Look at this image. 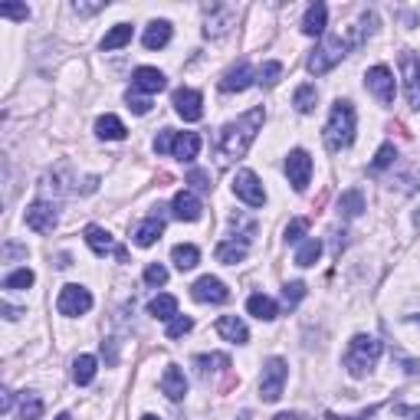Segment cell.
Masks as SVG:
<instances>
[{"label": "cell", "mask_w": 420, "mask_h": 420, "mask_svg": "<svg viewBox=\"0 0 420 420\" xmlns=\"http://www.w3.org/2000/svg\"><path fill=\"white\" fill-rule=\"evenodd\" d=\"M263 122H266V112L263 109H253V112H247L243 119L230 122V125H223L220 138H217V155H220L223 161L243 158V155H247V148L253 145L257 131L263 129Z\"/></svg>", "instance_id": "cell-1"}, {"label": "cell", "mask_w": 420, "mask_h": 420, "mask_svg": "<svg viewBox=\"0 0 420 420\" xmlns=\"http://www.w3.org/2000/svg\"><path fill=\"white\" fill-rule=\"evenodd\" d=\"M377 358H381V342L371 338V335H355L348 342V352H345V368L352 377H365L375 368Z\"/></svg>", "instance_id": "cell-2"}, {"label": "cell", "mask_w": 420, "mask_h": 420, "mask_svg": "<svg viewBox=\"0 0 420 420\" xmlns=\"http://www.w3.org/2000/svg\"><path fill=\"white\" fill-rule=\"evenodd\" d=\"M355 138V109L352 102H335L332 105V115H328V125H325V145L332 151H342V148L352 145Z\"/></svg>", "instance_id": "cell-3"}, {"label": "cell", "mask_w": 420, "mask_h": 420, "mask_svg": "<svg viewBox=\"0 0 420 420\" xmlns=\"http://www.w3.org/2000/svg\"><path fill=\"white\" fill-rule=\"evenodd\" d=\"M286 377H289V365H286L283 358H269L263 365V381H259V397H263L266 404L279 401V394H283V384Z\"/></svg>", "instance_id": "cell-4"}, {"label": "cell", "mask_w": 420, "mask_h": 420, "mask_svg": "<svg viewBox=\"0 0 420 420\" xmlns=\"http://www.w3.org/2000/svg\"><path fill=\"white\" fill-rule=\"evenodd\" d=\"M86 243L95 257H115L119 263H129V249L112 240V233L102 227H86Z\"/></svg>", "instance_id": "cell-5"}, {"label": "cell", "mask_w": 420, "mask_h": 420, "mask_svg": "<svg viewBox=\"0 0 420 420\" xmlns=\"http://www.w3.org/2000/svg\"><path fill=\"white\" fill-rule=\"evenodd\" d=\"M56 220H60V214H56V204H53L50 198H40L26 207V227H30V230L50 233L53 227H56Z\"/></svg>", "instance_id": "cell-6"}, {"label": "cell", "mask_w": 420, "mask_h": 420, "mask_svg": "<svg viewBox=\"0 0 420 420\" xmlns=\"http://www.w3.org/2000/svg\"><path fill=\"white\" fill-rule=\"evenodd\" d=\"M233 194L249 207H263L266 204V190L259 184V178L253 171H237L233 174Z\"/></svg>", "instance_id": "cell-7"}, {"label": "cell", "mask_w": 420, "mask_h": 420, "mask_svg": "<svg viewBox=\"0 0 420 420\" xmlns=\"http://www.w3.org/2000/svg\"><path fill=\"white\" fill-rule=\"evenodd\" d=\"M56 309H60V316H82V312L92 309V296H89V289H82V286H76V283L63 286Z\"/></svg>", "instance_id": "cell-8"}, {"label": "cell", "mask_w": 420, "mask_h": 420, "mask_svg": "<svg viewBox=\"0 0 420 420\" xmlns=\"http://www.w3.org/2000/svg\"><path fill=\"white\" fill-rule=\"evenodd\" d=\"M286 174H289V184L296 190L309 188V178H312V158H309V151H302V148L289 151V158H286Z\"/></svg>", "instance_id": "cell-9"}, {"label": "cell", "mask_w": 420, "mask_h": 420, "mask_svg": "<svg viewBox=\"0 0 420 420\" xmlns=\"http://www.w3.org/2000/svg\"><path fill=\"white\" fill-rule=\"evenodd\" d=\"M233 23H237V10H233L230 4H210V7H207V26H204V33L210 36V40L223 36Z\"/></svg>", "instance_id": "cell-10"}, {"label": "cell", "mask_w": 420, "mask_h": 420, "mask_svg": "<svg viewBox=\"0 0 420 420\" xmlns=\"http://www.w3.org/2000/svg\"><path fill=\"white\" fill-rule=\"evenodd\" d=\"M365 79H368V89L377 95V102H384V105L394 102L397 86H394V72H391L387 66H371Z\"/></svg>", "instance_id": "cell-11"}, {"label": "cell", "mask_w": 420, "mask_h": 420, "mask_svg": "<svg viewBox=\"0 0 420 420\" xmlns=\"http://www.w3.org/2000/svg\"><path fill=\"white\" fill-rule=\"evenodd\" d=\"M401 72H404V89L414 109H420V56L417 53H401Z\"/></svg>", "instance_id": "cell-12"}, {"label": "cell", "mask_w": 420, "mask_h": 420, "mask_svg": "<svg viewBox=\"0 0 420 420\" xmlns=\"http://www.w3.org/2000/svg\"><path fill=\"white\" fill-rule=\"evenodd\" d=\"M190 296L198 302H214V306H220V302L230 299V289H227L217 276H200L198 283L190 286Z\"/></svg>", "instance_id": "cell-13"}, {"label": "cell", "mask_w": 420, "mask_h": 420, "mask_svg": "<svg viewBox=\"0 0 420 420\" xmlns=\"http://www.w3.org/2000/svg\"><path fill=\"white\" fill-rule=\"evenodd\" d=\"M204 99H200V92H194V89H178L174 92V109H178V115L184 122H198L200 115H204Z\"/></svg>", "instance_id": "cell-14"}, {"label": "cell", "mask_w": 420, "mask_h": 420, "mask_svg": "<svg viewBox=\"0 0 420 420\" xmlns=\"http://www.w3.org/2000/svg\"><path fill=\"white\" fill-rule=\"evenodd\" d=\"M164 86H168V79H164V72H161V69L141 66V69H135V76H131V89H135V92H148V95H155V92H161Z\"/></svg>", "instance_id": "cell-15"}, {"label": "cell", "mask_w": 420, "mask_h": 420, "mask_svg": "<svg viewBox=\"0 0 420 420\" xmlns=\"http://www.w3.org/2000/svg\"><path fill=\"white\" fill-rule=\"evenodd\" d=\"M253 86V69H249L247 60H240L233 69H227L220 79V89L223 92H243V89Z\"/></svg>", "instance_id": "cell-16"}, {"label": "cell", "mask_w": 420, "mask_h": 420, "mask_svg": "<svg viewBox=\"0 0 420 420\" xmlns=\"http://www.w3.org/2000/svg\"><path fill=\"white\" fill-rule=\"evenodd\" d=\"M161 233H164V207H158V214H151L145 223H138L131 237H135L138 247H151L155 240H161Z\"/></svg>", "instance_id": "cell-17"}, {"label": "cell", "mask_w": 420, "mask_h": 420, "mask_svg": "<svg viewBox=\"0 0 420 420\" xmlns=\"http://www.w3.org/2000/svg\"><path fill=\"white\" fill-rule=\"evenodd\" d=\"M198 151H200V135H194V131H174L171 155L178 158V161H194Z\"/></svg>", "instance_id": "cell-18"}, {"label": "cell", "mask_w": 420, "mask_h": 420, "mask_svg": "<svg viewBox=\"0 0 420 420\" xmlns=\"http://www.w3.org/2000/svg\"><path fill=\"white\" fill-rule=\"evenodd\" d=\"M161 391L171 401H181V397L188 394V377H184V371L178 368V365H168L164 368V375H161Z\"/></svg>", "instance_id": "cell-19"}, {"label": "cell", "mask_w": 420, "mask_h": 420, "mask_svg": "<svg viewBox=\"0 0 420 420\" xmlns=\"http://www.w3.org/2000/svg\"><path fill=\"white\" fill-rule=\"evenodd\" d=\"M171 210H174V217L178 220H198L200 217V200L190 194V190H178L174 194V204H171Z\"/></svg>", "instance_id": "cell-20"}, {"label": "cell", "mask_w": 420, "mask_h": 420, "mask_svg": "<svg viewBox=\"0 0 420 420\" xmlns=\"http://www.w3.org/2000/svg\"><path fill=\"white\" fill-rule=\"evenodd\" d=\"M217 332L227 338V342H233V345H243L249 338V332H247V325H243L237 316H223V318H217Z\"/></svg>", "instance_id": "cell-21"}, {"label": "cell", "mask_w": 420, "mask_h": 420, "mask_svg": "<svg viewBox=\"0 0 420 420\" xmlns=\"http://www.w3.org/2000/svg\"><path fill=\"white\" fill-rule=\"evenodd\" d=\"M325 20H328V7H325V4H312V7L306 10V20H302V33H306V36H322Z\"/></svg>", "instance_id": "cell-22"}, {"label": "cell", "mask_w": 420, "mask_h": 420, "mask_svg": "<svg viewBox=\"0 0 420 420\" xmlns=\"http://www.w3.org/2000/svg\"><path fill=\"white\" fill-rule=\"evenodd\" d=\"M168 40H171V23L168 20H155V23H148L145 30V50H161V46H168Z\"/></svg>", "instance_id": "cell-23"}, {"label": "cell", "mask_w": 420, "mask_h": 420, "mask_svg": "<svg viewBox=\"0 0 420 420\" xmlns=\"http://www.w3.org/2000/svg\"><path fill=\"white\" fill-rule=\"evenodd\" d=\"M247 312L249 316H257L259 322H273L276 318V302L269 299V296H263V292H253L247 299Z\"/></svg>", "instance_id": "cell-24"}, {"label": "cell", "mask_w": 420, "mask_h": 420, "mask_svg": "<svg viewBox=\"0 0 420 420\" xmlns=\"http://www.w3.org/2000/svg\"><path fill=\"white\" fill-rule=\"evenodd\" d=\"M217 259L227 266H237L247 259V240H223L220 247H217Z\"/></svg>", "instance_id": "cell-25"}, {"label": "cell", "mask_w": 420, "mask_h": 420, "mask_svg": "<svg viewBox=\"0 0 420 420\" xmlns=\"http://www.w3.org/2000/svg\"><path fill=\"white\" fill-rule=\"evenodd\" d=\"M95 135L105 138V141H122L129 131H125L122 119H115V115H102V119L95 122Z\"/></svg>", "instance_id": "cell-26"}, {"label": "cell", "mask_w": 420, "mask_h": 420, "mask_svg": "<svg viewBox=\"0 0 420 420\" xmlns=\"http://www.w3.org/2000/svg\"><path fill=\"white\" fill-rule=\"evenodd\" d=\"M171 259H174V266H178L181 273H188V269H194V266H198L200 249L190 247V243H178V247L171 249Z\"/></svg>", "instance_id": "cell-27"}, {"label": "cell", "mask_w": 420, "mask_h": 420, "mask_svg": "<svg viewBox=\"0 0 420 420\" xmlns=\"http://www.w3.org/2000/svg\"><path fill=\"white\" fill-rule=\"evenodd\" d=\"M361 210H365V194H361L358 188L345 190L342 198H338V214H342V217L352 220V217H361Z\"/></svg>", "instance_id": "cell-28"}, {"label": "cell", "mask_w": 420, "mask_h": 420, "mask_svg": "<svg viewBox=\"0 0 420 420\" xmlns=\"http://www.w3.org/2000/svg\"><path fill=\"white\" fill-rule=\"evenodd\" d=\"M148 312L155 318H161V322H171L178 316V299L174 296H155V299L148 302Z\"/></svg>", "instance_id": "cell-29"}, {"label": "cell", "mask_w": 420, "mask_h": 420, "mask_svg": "<svg viewBox=\"0 0 420 420\" xmlns=\"http://www.w3.org/2000/svg\"><path fill=\"white\" fill-rule=\"evenodd\" d=\"M17 417L20 420H40V417H43V401H40V394H33V391H23V394H20Z\"/></svg>", "instance_id": "cell-30"}, {"label": "cell", "mask_w": 420, "mask_h": 420, "mask_svg": "<svg viewBox=\"0 0 420 420\" xmlns=\"http://www.w3.org/2000/svg\"><path fill=\"white\" fill-rule=\"evenodd\" d=\"M92 377H95V358L92 355H79L72 361V381L86 387V384H92Z\"/></svg>", "instance_id": "cell-31"}, {"label": "cell", "mask_w": 420, "mask_h": 420, "mask_svg": "<svg viewBox=\"0 0 420 420\" xmlns=\"http://www.w3.org/2000/svg\"><path fill=\"white\" fill-rule=\"evenodd\" d=\"M129 40H131V23H115L109 33L102 36V50L112 53V50H119V46H125Z\"/></svg>", "instance_id": "cell-32"}, {"label": "cell", "mask_w": 420, "mask_h": 420, "mask_svg": "<svg viewBox=\"0 0 420 420\" xmlns=\"http://www.w3.org/2000/svg\"><path fill=\"white\" fill-rule=\"evenodd\" d=\"M322 257V240H302V247L296 249V266H316Z\"/></svg>", "instance_id": "cell-33"}, {"label": "cell", "mask_w": 420, "mask_h": 420, "mask_svg": "<svg viewBox=\"0 0 420 420\" xmlns=\"http://www.w3.org/2000/svg\"><path fill=\"white\" fill-rule=\"evenodd\" d=\"M316 102H318L316 86H299L296 95H292V105H296V112H302V115H309V112L316 109Z\"/></svg>", "instance_id": "cell-34"}, {"label": "cell", "mask_w": 420, "mask_h": 420, "mask_svg": "<svg viewBox=\"0 0 420 420\" xmlns=\"http://www.w3.org/2000/svg\"><path fill=\"white\" fill-rule=\"evenodd\" d=\"M198 371H200V377H207L210 371H223V368H230V358L227 355H200L198 361Z\"/></svg>", "instance_id": "cell-35"}, {"label": "cell", "mask_w": 420, "mask_h": 420, "mask_svg": "<svg viewBox=\"0 0 420 420\" xmlns=\"http://www.w3.org/2000/svg\"><path fill=\"white\" fill-rule=\"evenodd\" d=\"M30 286H33V269H14V273L4 279V289H10V292L30 289Z\"/></svg>", "instance_id": "cell-36"}, {"label": "cell", "mask_w": 420, "mask_h": 420, "mask_svg": "<svg viewBox=\"0 0 420 420\" xmlns=\"http://www.w3.org/2000/svg\"><path fill=\"white\" fill-rule=\"evenodd\" d=\"M397 161V148L394 145H381L377 148L375 161H371V171H384V168H391V164Z\"/></svg>", "instance_id": "cell-37"}, {"label": "cell", "mask_w": 420, "mask_h": 420, "mask_svg": "<svg viewBox=\"0 0 420 420\" xmlns=\"http://www.w3.org/2000/svg\"><path fill=\"white\" fill-rule=\"evenodd\" d=\"M302 296H306V283H286L283 286V306L286 309H296L302 302Z\"/></svg>", "instance_id": "cell-38"}, {"label": "cell", "mask_w": 420, "mask_h": 420, "mask_svg": "<svg viewBox=\"0 0 420 420\" xmlns=\"http://www.w3.org/2000/svg\"><path fill=\"white\" fill-rule=\"evenodd\" d=\"M190 328H194V318L190 316H174L171 322H168V338H184Z\"/></svg>", "instance_id": "cell-39"}, {"label": "cell", "mask_w": 420, "mask_h": 420, "mask_svg": "<svg viewBox=\"0 0 420 420\" xmlns=\"http://www.w3.org/2000/svg\"><path fill=\"white\" fill-rule=\"evenodd\" d=\"M279 76H283V63H276V60L263 63V69H259V82H263V86H276Z\"/></svg>", "instance_id": "cell-40"}, {"label": "cell", "mask_w": 420, "mask_h": 420, "mask_svg": "<svg viewBox=\"0 0 420 420\" xmlns=\"http://www.w3.org/2000/svg\"><path fill=\"white\" fill-rule=\"evenodd\" d=\"M306 230H309V220H306V217H296V220L286 227V240H289V243H299L302 237H306Z\"/></svg>", "instance_id": "cell-41"}, {"label": "cell", "mask_w": 420, "mask_h": 420, "mask_svg": "<svg viewBox=\"0 0 420 420\" xmlns=\"http://www.w3.org/2000/svg\"><path fill=\"white\" fill-rule=\"evenodd\" d=\"M145 283H148V286H164V283H168V269H164L161 263H148Z\"/></svg>", "instance_id": "cell-42"}, {"label": "cell", "mask_w": 420, "mask_h": 420, "mask_svg": "<svg viewBox=\"0 0 420 420\" xmlns=\"http://www.w3.org/2000/svg\"><path fill=\"white\" fill-rule=\"evenodd\" d=\"M0 17L26 20V17H30V7H26V4H0Z\"/></svg>", "instance_id": "cell-43"}, {"label": "cell", "mask_w": 420, "mask_h": 420, "mask_svg": "<svg viewBox=\"0 0 420 420\" xmlns=\"http://www.w3.org/2000/svg\"><path fill=\"white\" fill-rule=\"evenodd\" d=\"M188 184H194V190H210V174L194 168V171L188 174Z\"/></svg>", "instance_id": "cell-44"}, {"label": "cell", "mask_w": 420, "mask_h": 420, "mask_svg": "<svg viewBox=\"0 0 420 420\" xmlns=\"http://www.w3.org/2000/svg\"><path fill=\"white\" fill-rule=\"evenodd\" d=\"M125 99H129V109L135 112V115H148V109H151V102H148V99H138V95H125Z\"/></svg>", "instance_id": "cell-45"}, {"label": "cell", "mask_w": 420, "mask_h": 420, "mask_svg": "<svg viewBox=\"0 0 420 420\" xmlns=\"http://www.w3.org/2000/svg\"><path fill=\"white\" fill-rule=\"evenodd\" d=\"M17 257H26V247H20V243H4V259H17Z\"/></svg>", "instance_id": "cell-46"}, {"label": "cell", "mask_w": 420, "mask_h": 420, "mask_svg": "<svg viewBox=\"0 0 420 420\" xmlns=\"http://www.w3.org/2000/svg\"><path fill=\"white\" fill-rule=\"evenodd\" d=\"M10 407H14V391H7V387H4V397H0V411L10 414Z\"/></svg>", "instance_id": "cell-47"}, {"label": "cell", "mask_w": 420, "mask_h": 420, "mask_svg": "<svg viewBox=\"0 0 420 420\" xmlns=\"http://www.w3.org/2000/svg\"><path fill=\"white\" fill-rule=\"evenodd\" d=\"M102 4H76V14H99Z\"/></svg>", "instance_id": "cell-48"}, {"label": "cell", "mask_w": 420, "mask_h": 420, "mask_svg": "<svg viewBox=\"0 0 420 420\" xmlns=\"http://www.w3.org/2000/svg\"><path fill=\"white\" fill-rule=\"evenodd\" d=\"M371 414H375V411H365L361 417H338V414H325V420H368Z\"/></svg>", "instance_id": "cell-49"}, {"label": "cell", "mask_w": 420, "mask_h": 420, "mask_svg": "<svg viewBox=\"0 0 420 420\" xmlns=\"http://www.w3.org/2000/svg\"><path fill=\"white\" fill-rule=\"evenodd\" d=\"M0 309H4V316H7V318H20V316H23V312H20V309H14V306H7V302H4Z\"/></svg>", "instance_id": "cell-50"}, {"label": "cell", "mask_w": 420, "mask_h": 420, "mask_svg": "<svg viewBox=\"0 0 420 420\" xmlns=\"http://www.w3.org/2000/svg\"><path fill=\"white\" fill-rule=\"evenodd\" d=\"M404 371H407V375H417V371H420V361H404Z\"/></svg>", "instance_id": "cell-51"}, {"label": "cell", "mask_w": 420, "mask_h": 420, "mask_svg": "<svg viewBox=\"0 0 420 420\" xmlns=\"http://www.w3.org/2000/svg\"><path fill=\"white\" fill-rule=\"evenodd\" d=\"M401 414H407V417H414V420H420V411H407V407H401Z\"/></svg>", "instance_id": "cell-52"}, {"label": "cell", "mask_w": 420, "mask_h": 420, "mask_svg": "<svg viewBox=\"0 0 420 420\" xmlns=\"http://www.w3.org/2000/svg\"><path fill=\"white\" fill-rule=\"evenodd\" d=\"M276 420H299V417H296V414H279Z\"/></svg>", "instance_id": "cell-53"}, {"label": "cell", "mask_w": 420, "mask_h": 420, "mask_svg": "<svg viewBox=\"0 0 420 420\" xmlns=\"http://www.w3.org/2000/svg\"><path fill=\"white\" fill-rule=\"evenodd\" d=\"M141 420H161V417H155V414H145V417H141Z\"/></svg>", "instance_id": "cell-54"}, {"label": "cell", "mask_w": 420, "mask_h": 420, "mask_svg": "<svg viewBox=\"0 0 420 420\" xmlns=\"http://www.w3.org/2000/svg\"><path fill=\"white\" fill-rule=\"evenodd\" d=\"M56 420H72V417H69V414H60V417H56Z\"/></svg>", "instance_id": "cell-55"}, {"label": "cell", "mask_w": 420, "mask_h": 420, "mask_svg": "<svg viewBox=\"0 0 420 420\" xmlns=\"http://www.w3.org/2000/svg\"><path fill=\"white\" fill-rule=\"evenodd\" d=\"M414 223H417V227H420V210H417V217H414Z\"/></svg>", "instance_id": "cell-56"}]
</instances>
